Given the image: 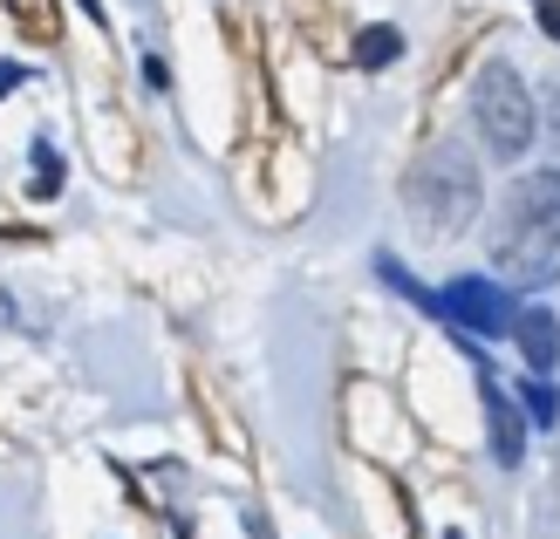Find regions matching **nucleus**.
Returning <instances> with one entry per match:
<instances>
[{"label": "nucleus", "instance_id": "1", "mask_svg": "<svg viewBox=\"0 0 560 539\" xmlns=\"http://www.w3.org/2000/svg\"><path fill=\"white\" fill-rule=\"evenodd\" d=\"M486 253L520 288H547L560 273V172L553 164L520 172L506 185V198H499V212L486 225Z\"/></svg>", "mask_w": 560, "mask_h": 539}, {"label": "nucleus", "instance_id": "2", "mask_svg": "<svg viewBox=\"0 0 560 539\" xmlns=\"http://www.w3.org/2000/svg\"><path fill=\"white\" fill-rule=\"evenodd\" d=\"M479 206H486V178L465 144H431L404 172V212L417 219L424 239H458L479 219Z\"/></svg>", "mask_w": 560, "mask_h": 539}, {"label": "nucleus", "instance_id": "3", "mask_svg": "<svg viewBox=\"0 0 560 539\" xmlns=\"http://www.w3.org/2000/svg\"><path fill=\"white\" fill-rule=\"evenodd\" d=\"M471 124H479L486 151L499 164H520L526 151H534L540 117H534V90L520 82L513 62H486L479 69V82H471Z\"/></svg>", "mask_w": 560, "mask_h": 539}, {"label": "nucleus", "instance_id": "4", "mask_svg": "<svg viewBox=\"0 0 560 539\" xmlns=\"http://www.w3.org/2000/svg\"><path fill=\"white\" fill-rule=\"evenodd\" d=\"M431 315H444L452 321V335L465 342H499V335H513V321H520V307H513V294L499 288V280H486V273H458L444 294H431Z\"/></svg>", "mask_w": 560, "mask_h": 539}, {"label": "nucleus", "instance_id": "5", "mask_svg": "<svg viewBox=\"0 0 560 539\" xmlns=\"http://www.w3.org/2000/svg\"><path fill=\"white\" fill-rule=\"evenodd\" d=\"M479 403H486V431H492V458L499 465H520L526 458V417H520V403L506 396V383L492 376V368H479Z\"/></svg>", "mask_w": 560, "mask_h": 539}, {"label": "nucleus", "instance_id": "6", "mask_svg": "<svg viewBox=\"0 0 560 539\" xmlns=\"http://www.w3.org/2000/svg\"><path fill=\"white\" fill-rule=\"evenodd\" d=\"M520 335V355L534 362V376H547V368L560 362V315H547V307H526V315L513 321Z\"/></svg>", "mask_w": 560, "mask_h": 539}, {"label": "nucleus", "instance_id": "7", "mask_svg": "<svg viewBox=\"0 0 560 539\" xmlns=\"http://www.w3.org/2000/svg\"><path fill=\"white\" fill-rule=\"evenodd\" d=\"M397 55H404L397 27H362V35H355V69H389Z\"/></svg>", "mask_w": 560, "mask_h": 539}, {"label": "nucleus", "instance_id": "8", "mask_svg": "<svg viewBox=\"0 0 560 539\" xmlns=\"http://www.w3.org/2000/svg\"><path fill=\"white\" fill-rule=\"evenodd\" d=\"M35 164H42V178H35V198H48L55 185H62V157H55V151L42 144V151H35Z\"/></svg>", "mask_w": 560, "mask_h": 539}, {"label": "nucleus", "instance_id": "9", "mask_svg": "<svg viewBox=\"0 0 560 539\" xmlns=\"http://www.w3.org/2000/svg\"><path fill=\"white\" fill-rule=\"evenodd\" d=\"M526 403H534V417H540V423H553V410H560V396H553L547 383H526Z\"/></svg>", "mask_w": 560, "mask_h": 539}, {"label": "nucleus", "instance_id": "10", "mask_svg": "<svg viewBox=\"0 0 560 539\" xmlns=\"http://www.w3.org/2000/svg\"><path fill=\"white\" fill-rule=\"evenodd\" d=\"M21 82H27V75H21L14 62H0V96H8V90H21Z\"/></svg>", "mask_w": 560, "mask_h": 539}, {"label": "nucleus", "instance_id": "11", "mask_svg": "<svg viewBox=\"0 0 560 539\" xmlns=\"http://www.w3.org/2000/svg\"><path fill=\"white\" fill-rule=\"evenodd\" d=\"M540 21H547V35L560 42V8H540Z\"/></svg>", "mask_w": 560, "mask_h": 539}]
</instances>
